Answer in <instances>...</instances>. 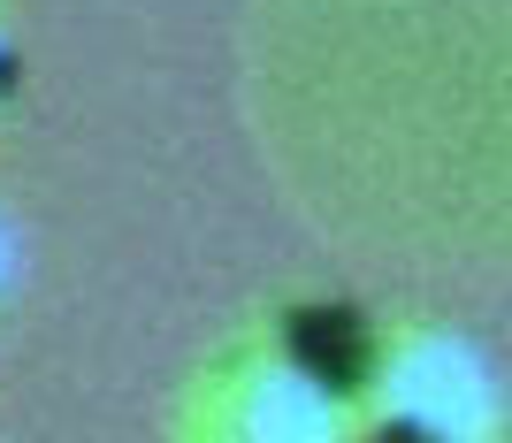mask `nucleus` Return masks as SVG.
I'll list each match as a JSON object with an SVG mask.
<instances>
[{"mask_svg":"<svg viewBox=\"0 0 512 443\" xmlns=\"http://www.w3.org/2000/svg\"><path fill=\"white\" fill-rule=\"evenodd\" d=\"M299 359L314 367V375L352 382V375L367 367V337H360V321H352V314H306V321H299Z\"/></svg>","mask_w":512,"mask_h":443,"instance_id":"obj_1","label":"nucleus"},{"mask_svg":"<svg viewBox=\"0 0 512 443\" xmlns=\"http://www.w3.org/2000/svg\"><path fill=\"white\" fill-rule=\"evenodd\" d=\"M390 443H428V436H390Z\"/></svg>","mask_w":512,"mask_h":443,"instance_id":"obj_2","label":"nucleus"}]
</instances>
